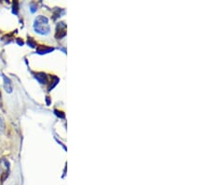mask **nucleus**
<instances>
[{"label":"nucleus","instance_id":"1","mask_svg":"<svg viewBox=\"0 0 210 185\" xmlns=\"http://www.w3.org/2000/svg\"><path fill=\"white\" fill-rule=\"evenodd\" d=\"M35 29L36 30V32L40 34L49 33L50 27L48 23V19L44 16H38L35 22Z\"/></svg>","mask_w":210,"mask_h":185},{"label":"nucleus","instance_id":"2","mask_svg":"<svg viewBox=\"0 0 210 185\" xmlns=\"http://www.w3.org/2000/svg\"><path fill=\"white\" fill-rule=\"evenodd\" d=\"M4 80H5V89L8 92V93H10L11 92V90H12V85H11V83H10V80L7 79V78H4Z\"/></svg>","mask_w":210,"mask_h":185}]
</instances>
